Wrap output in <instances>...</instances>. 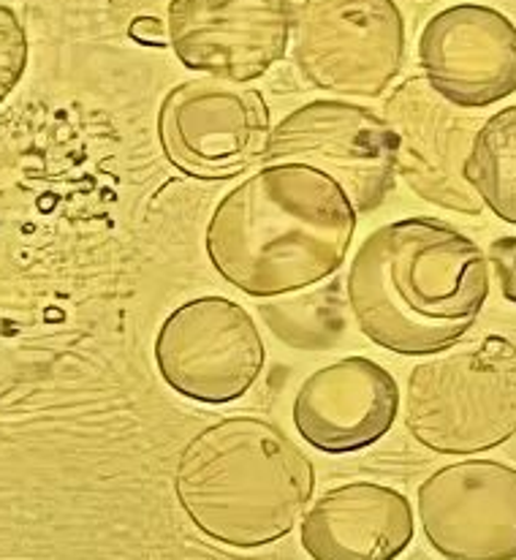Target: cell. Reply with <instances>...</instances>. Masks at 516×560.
I'll return each instance as SVG.
<instances>
[{
  "mask_svg": "<svg viewBox=\"0 0 516 560\" xmlns=\"http://www.w3.org/2000/svg\"><path fill=\"white\" fill-rule=\"evenodd\" d=\"M490 296L484 250L437 218L375 229L353 254L345 300L362 335L402 357L457 343Z\"/></svg>",
  "mask_w": 516,
  "mask_h": 560,
  "instance_id": "cell-1",
  "label": "cell"
},
{
  "mask_svg": "<svg viewBox=\"0 0 516 560\" xmlns=\"http://www.w3.org/2000/svg\"><path fill=\"white\" fill-rule=\"evenodd\" d=\"M356 232L345 190L300 164H269L228 190L207 223L218 276L256 296L296 294L343 267Z\"/></svg>",
  "mask_w": 516,
  "mask_h": 560,
  "instance_id": "cell-2",
  "label": "cell"
},
{
  "mask_svg": "<svg viewBox=\"0 0 516 560\" xmlns=\"http://www.w3.org/2000/svg\"><path fill=\"white\" fill-rule=\"evenodd\" d=\"M316 490L305 452L267 419L228 417L199 430L174 466V495L218 545L254 550L291 534Z\"/></svg>",
  "mask_w": 516,
  "mask_h": 560,
  "instance_id": "cell-3",
  "label": "cell"
},
{
  "mask_svg": "<svg viewBox=\"0 0 516 560\" xmlns=\"http://www.w3.org/2000/svg\"><path fill=\"white\" fill-rule=\"evenodd\" d=\"M406 428L437 455H479L516 435V343L486 335L408 375Z\"/></svg>",
  "mask_w": 516,
  "mask_h": 560,
  "instance_id": "cell-4",
  "label": "cell"
},
{
  "mask_svg": "<svg viewBox=\"0 0 516 560\" xmlns=\"http://www.w3.org/2000/svg\"><path fill=\"white\" fill-rule=\"evenodd\" d=\"M294 60L318 91L378 98L406 60V20L395 0H302Z\"/></svg>",
  "mask_w": 516,
  "mask_h": 560,
  "instance_id": "cell-5",
  "label": "cell"
},
{
  "mask_svg": "<svg viewBox=\"0 0 516 560\" xmlns=\"http://www.w3.org/2000/svg\"><path fill=\"white\" fill-rule=\"evenodd\" d=\"M263 166L300 164L332 177L356 215L378 210L395 188L389 126L367 106L321 98L300 106L272 126Z\"/></svg>",
  "mask_w": 516,
  "mask_h": 560,
  "instance_id": "cell-6",
  "label": "cell"
},
{
  "mask_svg": "<svg viewBox=\"0 0 516 560\" xmlns=\"http://www.w3.org/2000/svg\"><path fill=\"white\" fill-rule=\"evenodd\" d=\"M155 365L177 395L223 406L248 395L258 381L263 340L243 305L226 296H196L161 324Z\"/></svg>",
  "mask_w": 516,
  "mask_h": 560,
  "instance_id": "cell-7",
  "label": "cell"
},
{
  "mask_svg": "<svg viewBox=\"0 0 516 560\" xmlns=\"http://www.w3.org/2000/svg\"><path fill=\"white\" fill-rule=\"evenodd\" d=\"M272 120L254 88L218 80L179 82L159 109L166 161L194 180H228L248 170L267 148Z\"/></svg>",
  "mask_w": 516,
  "mask_h": 560,
  "instance_id": "cell-8",
  "label": "cell"
},
{
  "mask_svg": "<svg viewBox=\"0 0 516 560\" xmlns=\"http://www.w3.org/2000/svg\"><path fill=\"white\" fill-rule=\"evenodd\" d=\"M395 150V175L430 205L481 215L484 201L465 177L481 122L468 109L443 98L424 77L395 88L384 106Z\"/></svg>",
  "mask_w": 516,
  "mask_h": 560,
  "instance_id": "cell-9",
  "label": "cell"
},
{
  "mask_svg": "<svg viewBox=\"0 0 516 560\" xmlns=\"http://www.w3.org/2000/svg\"><path fill=\"white\" fill-rule=\"evenodd\" d=\"M166 27L185 69L248 85L285 58L294 9L289 0H174Z\"/></svg>",
  "mask_w": 516,
  "mask_h": 560,
  "instance_id": "cell-10",
  "label": "cell"
},
{
  "mask_svg": "<svg viewBox=\"0 0 516 560\" xmlns=\"http://www.w3.org/2000/svg\"><path fill=\"white\" fill-rule=\"evenodd\" d=\"M419 520L446 560H516V468L462 460L419 487Z\"/></svg>",
  "mask_w": 516,
  "mask_h": 560,
  "instance_id": "cell-11",
  "label": "cell"
},
{
  "mask_svg": "<svg viewBox=\"0 0 516 560\" xmlns=\"http://www.w3.org/2000/svg\"><path fill=\"white\" fill-rule=\"evenodd\" d=\"M419 63L443 98L484 109L516 93V25L492 5H448L424 25Z\"/></svg>",
  "mask_w": 516,
  "mask_h": 560,
  "instance_id": "cell-12",
  "label": "cell"
},
{
  "mask_svg": "<svg viewBox=\"0 0 516 560\" xmlns=\"http://www.w3.org/2000/svg\"><path fill=\"white\" fill-rule=\"evenodd\" d=\"M400 413L395 375L367 357H345L302 381L294 424L324 455H353L384 439Z\"/></svg>",
  "mask_w": 516,
  "mask_h": 560,
  "instance_id": "cell-13",
  "label": "cell"
},
{
  "mask_svg": "<svg viewBox=\"0 0 516 560\" xmlns=\"http://www.w3.org/2000/svg\"><path fill=\"white\" fill-rule=\"evenodd\" d=\"M300 541L313 560H397L413 541L411 501L373 481L335 487L302 517Z\"/></svg>",
  "mask_w": 516,
  "mask_h": 560,
  "instance_id": "cell-14",
  "label": "cell"
},
{
  "mask_svg": "<svg viewBox=\"0 0 516 560\" xmlns=\"http://www.w3.org/2000/svg\"><path fill=\"white\" fill-rule=\"evenodd\" d=\"M465 177L484 207L516 226V104L481 122Z\"/></svg>",
  "mask_w": 516,
  "mask_h": 560,
  "instance_id": "cell-15",
  "label": "cell"
},
{
  "mask_svg": "<svg viewBox=\"0 0 516 560\" xmlns=\"http://www.w3.org/2000/svg\"><path fill=\"white\" fill-rule=\"evenodd\" d=\"M343 285L332 280L329 285L307 294L289 296L278 302H263L258 307L261 318L272 335L291 349H332L345 332V311H343Z\"/></svg>",
  "mask_w": 516,
  "mask_h": 560,
  "instance_id": "cell-16",
  "label": "cell"
},
{
  "mask_svg": "<svg viewBox=\"0 0 516 560\" xmlns=\"http://www.w3.org/2000/svg\"><path fill=\"white\" fill-rule=\"evenodd\" d=\"M174 0H106L112 22L142 47H169V9Z\"/></svg>",
  "mask_w": 516,
  "mask_h": 560,
  "instance_id": "cell-17",
  "label": "cell"
},
{
  "mask_svg": "<svg viewBox=\"0 0 516 560\" xmlns=\"http://www.w3.org/2000/svg\"><path fill=\"white\" fill-rule=\"evenodd\" d=\"M27 60V42L20 20L11 9L0 5V101L20 82Z\"/></svg>",
  "mask_w": 516,
  "mask_h": 560,
  "instance_id": "cell-18",
  "label": "cell"
},
{
  "mask_svg": "<svg viewBox=\"0 0 516 560\" xmlns=\"http://www.w3.org/2000/svg\"><path fill=\"white\" fill-rule=\"evenodd\" d=\"M486 261L492 265L501 294L516 305V237H497L490 245Z\"/></svg>",
  "mask_w": 516,
  "mask_h": 560,
  "instance_id": "cell-19",
  "label": "cell"
}]
</instances>
